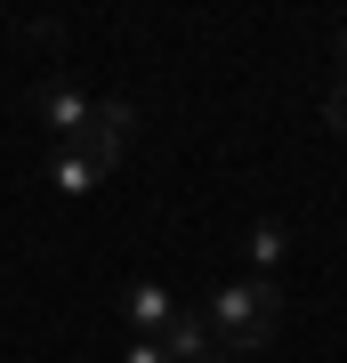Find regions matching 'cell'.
Returning a JSON list of instances; mask_svg holds the SVG:
<instances>
[{
  "instance_id": "obj_1",
  "label": "cell",
  "mask_w": 347,
  "mask_h": 363,
  "mask_svg": "<svg viewBox=\"0 0 347 363\" xmlns=\"http://www.w3.org/2000/svg\"><path fill=\"white\" fill-rule=\"evenodd\" d=\"M202 331H210V347H267L275 331H283V291L275 283H258V274H243V283H226L219 298L202 307Z\"/></svg>"
},
{
  "instance_id": "obj_2",
  "label": "cell",
  "mask_w": 347,
  "mask_h": 363,
  "mask_svg": "<svg viewBox=\"0 0 347 363\" xmlns=\"http://www.w3.org/2000/svg\"><path fill=\"white\" fill-rule=\"evenodd\" d=\"M129 138H138V113H129V105H97V113H89V130L73 138V154H89L105 178H114L121 154H129Z\"/></svg>"
},
{
  "instance_id": "obj_3",
  "label": "cell",
  "mask_w": 347,
  "mask_h": 363,
  "mask_svg": "<svg viewBox=\"0 0 347 363\" xmlns=\"http://www.w3.org/2000/svg\"><path fill=\"white\" fill-rule=\"evenodd\" d=\"M33 113H40V121L57 130V145H73L81 130H89V113H97V105L81 97L73 81H40V89H33Z\"/></svg>"
},
{
  "instance_id": "obj_4",
  "label": "cell",
  "mask_w": 347,
  "mask_h": 363,
  "mask_svg": "<svg viewBox=\"0 0 347 363\" xmlns=\"http://www.w3.org/2000/svg\"><path fill=\"white\" fill-rule=\"evenodd\" d=\"M121 323H129V339H162L178 323V298L162 283H121Z\"/></svg>"
},
{
  "instance_id": "obj_5",
  "label": "cell",
  "mask_w": 347,
  "mask_h": 363,
  "mask_svg": "<svg viewBox=\"0 0 347 363\" xmlns=\"http://www.w3.org/2000/svg\"><path fill=\"white\" fill-rule=\"evenodd\" d=\"M162 355H170V363H210V355H219V347H210V331H202V315H194V307H178V323L162 331Z\"/></svg>"
},
{
  "instance_id": "obj_6",
  "label": "cell",
  "mask_w": 347,
  "mask_h": 363,
  "mask_svg": "<svg viewBox=\"0 0 347 363\" xmlns=\"http://www.w3.org/2000/svg\"><path fill=\"white\" fill-rule=\"evenodd\" d=\"M49 186H57V194H97L105 169H97L89 154H73V145H57V154H49Z\"/></svg>"
},
{
  "instance_id": "obj_7",
  "label": "cell",
  "mask_w": 347,
  "mask_h": 363,
  "mask_svg": "<svg viewBox=\"0 0 347 363\" xmlns=\"http://www.w3.org/2000/svg\"><path fill=\"white\" fill-rule=\"evenodd\" d=\"M283 250H291V234L275 226V218H258V226H243V259H250V274L267 283L275 267H283Z\"/></svg>"
},
{
  "instance_id": "obj_8",
  "label": "cell",
  "mask_w": 347,
  "mask_h": 363,
  "mask_svg": "<svg viewBox=\"0 0 347 363\" xmlns=\"http://www.w3.org/2000/svg\"><path fill=\"white\" fill-rule=\"evenodd\" d=\"M121 363H170V355H162V339H129V347H121Z\"/></svg>"
},
{
  "instance_id": "obj_9",
  "label": "cell",
  "mask_w": 347,
  "mask_h": 363,
  "mask_svg": "<svg viewBox=\"0 0 347 363\" xmlns=\"http://www.w3.org/2000/svg\"><path fill=\"white\" fill-rule=\"evenodd\" d=\"M323 121H331V130H347V81H339L331 97H323Z\"/></svg>"
},
{
  "instance_id": "obj_10",
  "label": "cell",
  "mask_w": 347,
  "mask_h": 363,
  "mask_svg": "<svg viewBox=\"0 0 347 363\" xmlns=\"http://www.w3.org/2000/svg\"><path fill=\"white\" fill-rule=\"evenodd\" d=\"M339 73H347V40H339Z\"/></svg>"
},
{
  "instance_id": "obj_11",
  "label": "cell",
  "mask_w": 347,
  "mask_h": 363,
  "mask_svg": "<svg viewBox=\"0 0 347 363\" xmlns=\"http://www.w3.org/2000/svg\"><path fill=\"white\" fill-rule=\"evenodd\" d=\"M210 363H226V355H210Z\"/></svg>"
}]
</instances>
